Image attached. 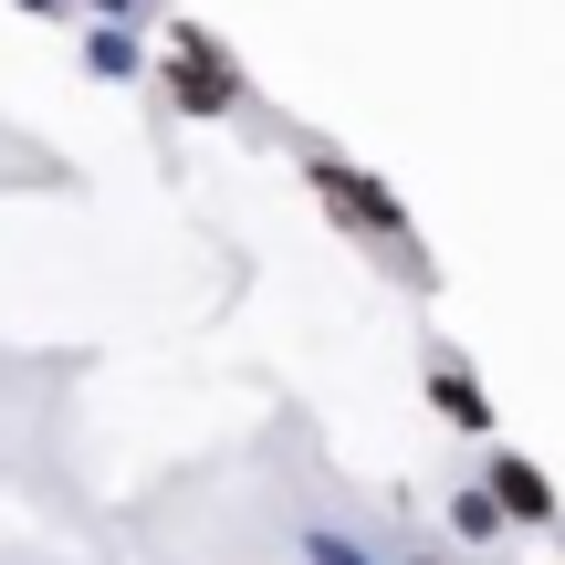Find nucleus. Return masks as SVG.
<instances>
[{
  "label": "nucleus",
  "mask_w": 565,
  "mask_h": 565,
  "mask_svg": "<svg viewBox=\"0 0 565 565\" xmlns=\"http://www.w3.org/2000/svg\"><path fill=\"white\" fill-rule=\"evenodd\" d=\"M492 503H503V524H555V482L534 461H492Z\"/></svg>",
  "instance_id": "3"
},
{
  "label": "nucleus",
  "mask_w": 565,
  "mask_h": 565,
  "mask_svg": "<svg viewBox=\"0 0 565 565\" xmlns=\"http://www.w3.org/2000/svg\"><path fill=\"white\" fill-rule=\"evenodd\" d=\"M168 53H179L168 63V105H179V116H231V105H242V74H231V53L200 32V21H179Z\"/></svg>",
  "instance_id": "2"
},
{
  "label": "nucleus",
  "mask_w": 565,
  "mask_h": 565,
  "mask_svg": "<svg viewBox=\"0 0 565 565\" xmlns=\"http://www.w3.org/2000/svg\"><path fill=\"white\" fill-rule=\"evenodd\" d=\"M450 524H461V545H492L503 534V503L492 492H450Z\"/></svg>",
  "instance_id": "5"
},
{
  "label": "nucleus",
  "mask_w": 565,
  "mask_h": 565,
  "mask_svg": "<svg viewBox=\"0 0 565 565\" xmlns=\"http://www.w3.org/2000/svg\"><path fill=\"white\" fill-rule=\"evenodd\" d=\"M429 398H440L450 419L471 429V440H482V429H492V398H482V387H471V366H461V356H429Z\"/></svg>",
  "instance_id": "4"
},
{
  "label": "nucleus",
  "mask_w": 565,
  "mask_h": 565,
  "mask_svg": "<svg viewBox=\"0 0 565 565\" xmlns=\"http://www.w3.org/2000/svg\"><path fill=\"white\" fill-rule=\"evenodd\" d=\"M315 200L335 210V221L356 231V242H387V263H398L408 282H419V242L398 231V210H387V189H366V179H356L345 158H315Z\"/></svg>",
  "instance_id": "1"
}]
</instances>
